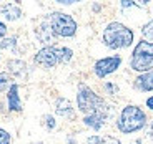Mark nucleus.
I'll use <instances>...</instances> for the list:
<instances>
[{"instance_id":"obj_1","label":"nucleus","mask_w":153,"mask_h":144,"mask_svg":"<svg viewBox=\"0 0 153 144\" xmlns=\"http://www.w3.org/2000/svg\"><path fill=\"white\" fill-rule=\"evenodd\" d=\"M73 58V50L68 46H55V45H47L40 48L35 53L33 61L38 66L43 68H55L57 65H65Z\"/></svg>"},{"instance_id":"obj_2","label":"nucleus","mask_w":153,"mask_h":144,"mask_svg":"<svg viewBox=\"0 0 153 144\" xmlns=\"http://www.w3.org/2000/svg\"><path fill=\"white\" fill-rule=\"evenodd\" d=\"M76 106L83 113V116H90L93 113H102V111H113L110 104L102 96L97 95L90 86H87V84H80L78 86Z\"/></svg>"},{"instance_id":"obj_3","label":"nucleus","mask_w":153,"mask_h":144,"mask_svg":"<svg viewBox=\"0 0 153 144\" xmlns=\"http://www.w3.org/2000/svg\"><path fill=\"white\" fill-rule=\"evenodd\" d=\"M103 43L111 50H120V48H128L133 43V32L126 25L120 22H111L108 23L103 30Z\"/></svg>"},{"instance_id":"obj_4","label":"nucleus","mask_w":153,"mask_h":144,"mask_svg":"<svg viewBox=\"0 0 153 144\" xmlns=\"http://www.w3.org/2000/svg\"><path fill=\"white\" fill-rule=\"evenodd\" d=\"M146 124V114L143 113L142 108L135 106V104H128L122 109L120 118L117 121V128L120 133L123 134H131L145 128Z\"/></svg>"},{"instance_id":"obj_5","label":"nucleus","mask_w":153,"mask_h":144,"mask_svg":"<svg viewBox=\"0 0 153 144\" xmlns=\"http://www.w3.org/2000/svg\"><path fill=\"white\" fill-rule=\"evenodd\" d=\"M130 68L138 73H148L153 70V43L142 40L133 48L130 58Z\"/></svg>"},{"instance_id":"obj_6","label":"nucleus","mask_w":153,"mask_h":144,"mask_svg":"<svg viewBox=\"0 0 153 144\" xmlns=\"http://www.w3.org/2000/svg\"><path fill=\"white\" fill-rule=\"evenodd\" d=\"M52 32L55 33V37H63V38H70L76 33V22L65 12H52L47 17Z\"/></svg>"},{"instance_id":"obj_7","label":"nucleus","mask_w":153,"mask_h":144,"mask_svg":"<svg viewBox=\"0 0 153 144\" xmlns=\"http://www.w3.org/2000/svg\"><path fill=\"white\" fill-rule=\"evenodd\" d=\"M122 65V57L118 55H113V57H107V58H100L98 61H95L93 65V71L98 78H105V76L115 73L120 68Z\"/></svg>"},{"instance_id":"obj_8","label":"nucleus","mask_w":153,"mask_h":144,"mask_svg":"<svg viewBox=\"0 0 153 144\" xmlns=\"http://www.w3.org/2000/svg\"><path fill=\"white\" fill-rule=\"evenodd\" d=\"M111 111H102V113H93L90 116H83V123L85 126L92 128L93 131H100V129L105 126L107 119L110 118Z\"/></svg>"},{"instance_id":"obj_9","label":"nucleus","mask_w":153,"mask_h":144,"mask_svg":"<svg viewBox=\"0 0 153 144\" xmlns=\"http://www.w3.org/2000/svg\"><path fill=\"white\" fill-rule=\"evenodd\" d=\"M7 106L12 113H20L23 109L20 96H19V84L17 83H13L10 86V90L7 91Z\"/></svg>"},{"instance_id":"obj_10","label":"nucleus","mask_w":153,"mask_h":144,"mask_svg":"<svg viewBox=\"0 0 153 144\" xmlns=\"http://www.w3.org/2000/svg\"><path fill=\"white\" fill-rule=\"evenodd\" d=\"M0 13H2L7 20H10V22H15V20L22 18V8L17 4H12V2L10 4L0 5Z\"/></svg>"},{"instance_id":"obj_11","label":"nucleus","mask_w":153,"mask_h":144,"mask_svg":"<svg viewBox=\"0 0 153 144\" xmlns=\"http://www.w3.org/2000/svg\"><path fill=\"white\" fill-rule=\"evenodd\" d=\"M55 113L62 118H68V119H73L75 118V111H73L72 103L67 98H58L57 99V106H55Z\"/></svg>"},{"instance_id":"obj_12","label":"nucleus","mask_w":153,"mask_h":144,"mask_svg":"<svg viewBox=\"0 0 153 144\" xmlns=\"http://www.w3.org/2000/svg\"><path fill=\"white\" fill-rule=\"evenodd\" d=\"M7 70H8V75H13L17 78H23L27 75V63L22 60H8Z\"/></svg>"},{"instance_id":"obj_13","label":"nucleus","mask_w":153,"mask_h":144,"mask_svg":"<svg viewBox=\"0 0 153 144\" xmlns=\"http://www.w3.org/2000/svg\"><path fill=\"white\" fill-rule=\"evenodd\" d=\"M135 88L138 91H153V70L148 73H143V75L137 76Z\"/></svg>"},{"instance_id":"obj_14","label":"nucleus","mask_w":153,"mask_h":144,"mask_svg":"<svg viewBox=\"0 0 153 144\" xmlns=\"http://www.w3.org/2000/svg\"><path fill=\"white\" fill-rule=\"evenodd\" d=\"M37 37H38V40H40V42H43V43H52L55 40V33L52 32V28H50L47 18L43 20L42 25L37 28Z\"/></svg>"},{"instance_id":"obj_15","label":"nucleus","mask_w":153,"mask_h":144,"mask_svg":"<svg viewBox=\"0 0 153 144\" xmlns=\"http://www.w3.org/2000/svg\"><path fill=\"white\" fill-rule=\"evenodd\" d=\"M87 144H120V139L117 137H111V136H90L87 139Z\"/></svg>"},{"instance_id":"obj_16","label":"nucleus","mask_w":153,"mask_h":144,"mask_svg":"<svg viewBox=\"0 0 153 144\" xmlns=\"http://www.w3.org/2000/svg\"><path fill=\"white\" fill-rule=\"evenodd\" d=\"M12 84H13V78H12V76L8 75V73L0 71V93H4V91H8Z\"/></svg>"},{"instance_id":"obj_17","label":"nucleus","mask_w":153,"mask_h":144,"mask_svg":"<svg viewBox=\"0 0 153 144\" xmlns=\"http://www.w3.org/2000/svg\"><path fill=\"white\" fill-rule=\"evenodd\" d=\"M142 33H143V37L146 38V42H152L153 43V20H150L146 25H143V28H142Z\"/></svg>"},{"instance_id":"obj_18","label":"nucleus","mask_w":153,"mask_h":144,"mask_svg":"<svg viewBox=\"0 0 153 144\" xmlns=\"http://www.w3.org/2000/svg\"><path fill=\"white\" fill-rule=\"evenodd\" d=\"M17 46V38L12 37V38H2L0 40V48H10L13 50Z\"/></svg>"},{"instance_id":"obj_19","label":"nucleus","mask_w":153,"mask_h":144,"mask_svg":"<svg viewBox=\"0 0 153 144\" xmlns=\"http://www.w3.org/2000/svg\"><path fill=\"white\" fill-rule=\"evenodd\" d=\"M10 141H12V137L8 134V131L0 128V144H10Z\"/></svg>"},{"instance_id":"obj_20","label":"nucleus","mask_w":153,"mask_h":144,"mask_svg":"<svg viewBox=\"0 0 153 144\" xmlns=\"http://www.w3.org/2000/svg\"><path fill=\"white\" fill-rule=\"evenodd\" d=\"M45 123H47V128H48V129H53L55 126H57V123H55V118L52 116V114H47V116H45Z\"/></svg>"},{"instance_id":"obj_21","label":"nucleus","mask_w":153,"mask_h":144,"mask_svg":"<svg viewBox=\"0 0 153 144\" xmlns=\"http://www.w3.org/2000/svg\"><path fill=\"white\" fill-rule=\"evenodd\" d=\"M138 4H135V2H131V0H123V2H120V7L122 8H130V7H137Z\"/></svg>"},{"instance_id":"obj_22","label":"nucleus","mask_w":153,"mask_h":144,"mask_svg":"<svg viewBox=\"0 0 153 144\" xmlns=\"http://www.w3.org/2000/svg\"><path fill=\"white\" fill-rule=\"evenodd\" d=\"M5 35H7V25L4 22H0V40L5 38Z\"/></svg>"},{"instance_id":"obj_23","label":"nucleus","mask_w":153,"mask_h":144,"mask_svg":"<svg viewBox=\"0 0 153 144\" xmlns=\"http://www.w3.org/2000/svg\"><path fill=\"white\" fill-rule=\"evenodd\" d=\"M105 90L111 91V93H117V91H118V88L115 86V84H111V83H107V84H105Z\"/></svg>"},{"instance_id":"obj_24","label":"nucleus","mask_w":153,"mask_h":144,"mask_svg":"<svg viewBox=\"0 0 153 144\" xmlns=\"http://www.w3.org/2000/svg\"><path fill=\"white\" fill-rule=\"evenodd\" d=\"M58 4H62V5H72V4H75V0H58Z\"/></svg>"},{"instance_id":"obj_25","label":"nucleus","mask_w":153,"mask_h":144,"mask_svg":"<svg viewBox=\"0 0 153 144\" xmlns=\"http://www.w3.org/2000/svg\"><path fill=\"white\" fill-rule=\"evenodd\" d=\"M146 106H148V108H150V109H152V111H153V96H150V98H148V99H146Z\"/></svg>"},{"instance_id":"obj_26","label":"nucleus","mask_w":153,"mask_h":144,"mask_svg":"<svg viewBox=\"0 0 153 144\" xmlns=\"http://www.w3.org/2000/svg\"><path fill=\"white\" fill-rule=\"evenodd\" d=\"M148 136H150V139L153 141V121H152V126H150V131H148Z\"/></svg>"},{"instance_id":"obj_27","label":"nucleus","mask_w":153,"mask_h":144,"mask_svg":"<svg viewBox=\"0 0 153 144\" xmlns=\"http://www.w3.org/2000/svg\"><path fill=\"white\" fill-rule=\"evenodd\" d=\"M133 144H142V143H140V141H138V143H133Z\"/></svg>"}]
</instances>
